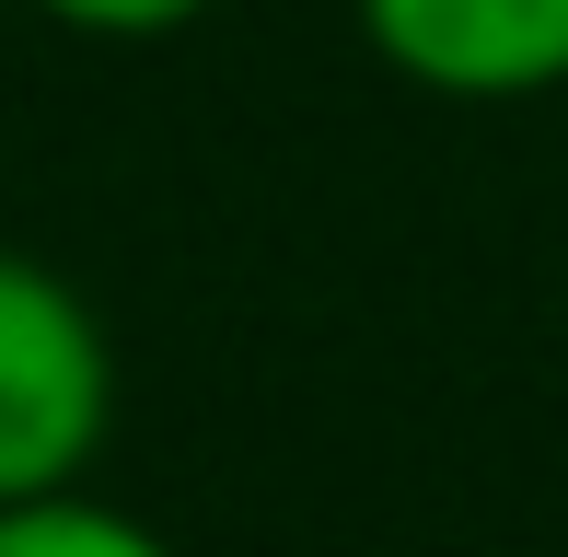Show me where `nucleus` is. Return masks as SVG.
<instances>
[{
  "label": "nucleus",
  "mask_w": 568,
  "mask_h": 557,
  "mask_svg": "<svg viewBox=\"0 0 568 557\" xmlns=\"http://www.w3.org/2000/svg\"><path fill=\"white\" fill-rule=\"evenodd\" d=\"M116 429V348L105 314L47 256L0 244V512L70 499Z\"/></svg>",
  "instance_id": "1"
},
{
  "label": "nucleus",
  "mask_w": 568,
  "mask_h": 557,
  "mask_svg": "<svg viewBox=\"0 0 568 557\" xmlns=\"http://www.w3.org/2000/svg\"><path fill=\"white\" fill-rule=\"evenodd\" d=\"M372 59L442 105L568 93V0H348Z\"/></svg>",
  "instance_id": "2"
},
{
  "label": "nucleus",
  "mask_w": 568,
  "mask_h": 557,
  "mask_svg": "<svg viewBox=\"0 0 568 557\" xmlns=\"http://www.w3.org/2000/svg\"><path fill=\"white\" fill-rule=\"evenodd\" d=\"M0 557H174V546L151 535L140 512L70 488V499H23V512H0Z\"/></svg>",
  "instance_id": "3"
},
{
  "label": "nucleus",
  "mask_w": 568,
  "mask_h": 557,
  "mask_svg": "<svg viewBox=\"0 0 568 557\" xmlns=\"http://www.w3.org/2000/svg\"><path fill=\"white\" fill-rule=\"evenodd\" d=\"M59 36H105V47H151V36H186L197 12H221V0H36Z\"/></svg>",
  "instance_id": "4"
}]
</instances>
